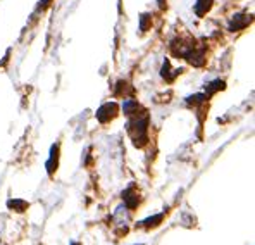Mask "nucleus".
<instances>
[{"instance_id":"obj_2","label":"nucleus","mask_w":255,"mask_h":245,"mask_svg":"<svg viewBox=\"0 0 255 245\" xmlns=\"http://www.w3.org/2000/svg\"><path fill=\"white\" fill-rule=\"evenodd\" d=\"M116 114H118V105L114 102H107L97 111V119L100 123H109L111 119L116 118Z\"/></svg>"},{"instance_id":"obj_13","label":"nucleus","mask_w":255,"mask_h":245,"mask_svg":"<svg viewBox=\"0 0 255 245\" xmlns=\"http://www.w3.org/2000/svg\"><path fill=\"white\" fill-rule=\"evenodd\" d=\"M150 26V16L148 14H141L140 16V29L141 31H147Z\"/></svg>"},{"instance_id":"obj_14","label":"nucleus","mask_w":255,"mask_h":245,"mask_svg":"<svg viewBox=\"0 0 255 245\" xmlns=\"http://www.w3.org/2000/svg\"><path fill=\"white\" fill-rule=\"evenodd\" d=\"M48 3H50V0H42V2H40V7H47Z\"/></svg>"},{"instance_id":"obj_11","label":"nucleus","mask_w":255,"mask_h":245,"mask_svg":"<svg viewBox=\"0 0 255 245\" xmlns=\"http://www.w3.org/2000/svg\"><path fill=\"white\" fill-rule=\"evenodd\" d=\"M219 88H224V81H221V80H216V81H212L211 85L207 86V95H212L216 90H219Z\"/></svg>"},{"instance_id":"obj_12","label":"nucleus","mask_w":255,"mask_h":245,"mask_svg":"<svg viewBox=\"0 0 255 245\" xmlns=\"http://www.w3.org/2000/svg\"><path fill=\"white\" fill-rule=\"evenodd\" d=\"M205 97H207V95H202V93H197V95H191V97H188V99H186V102H188V104H193V105H197V104L204 102Z\"/></svg>"},{"instance_id":"obj_1","label":"nucleus","mask_w":255,"mask_h":245,"mask_svg":"<svg viewBox=\"0 0 255 245\" xmlns=\"http://www.w3.org/2000/svg\"><path fill=\"white\" fill-rule=\"evenodd\" d=\"M148 116H141V118H134L128 123V131L131 133V138H133V143L136 147H143L148 140Z\"/></svg>"},{"instance_id":"obj_8","label":"nucleus","mask_w":255,"mask_h":245,"mask_svg":"<svg viewBox=\"0 0 255 245\" xmlns=\"http://www.w3.org/2000/svg\"><path fill=\"white\" fill-rule=\"evenodd\" d=\"M162 218H164V214L160 213V214H155V216H152V218H147V220H143L141 221V226H145V228H150V226H157L162 221Z\"/></svg>"},{"instance_id":"obj_9","label":"nucleus","mask_w":255,"mask_h":245,"mask_svg":"<svg viewBox=\"0 0 255 245\" xmlns=\"http://www.w3.org/2000/svg\"><path fill=\"white\" fill-rule=\"evenodd\" d=\"M162 78L166 81H172L174 80V74H171V66H169V61H164V66H162Z\"/></svg>"},{"instance_id":"obj_3","label":"nucleus","mask_w":255,"mask_h":245,"mask_svg":"<svg viewBox=\"0 0 255 245\" xmlns=\"http://www.w3.org/2000/svg\"><path fill=\"white\" fill-rule=\"evenodd\" d=\"M250 24V17L245 16V14H236L233 17V21H231L230 24V29L231 31H240V29L247 28V26Z\"/></svg>"},{"instance_id":"obj_15","label":"nucleus","mask_w":255,"mask_h":245,"mask_svg":"<svg viewBox=\"0 0 255 245\" xmlns=\"http://www.w3.org/2000/svg\"><path fill=\"white\" fill-rule=\"evenodd\" d=\"M164 5H166V3H164V0H159V7H160V9H164Z\"/></svg>"},{"instance_id":"obj_10","label":"nucleus","mask_w":255,"mask_h":245,"mask_svg":"<svg viewBox=\"0 0 255 245\" xmlns=\"http://www.w3.org/2000/svg\"><path fill=\"white\" fill-rule=\"evenodd\" d=\"M7 206L12 207V209H16V211H19V213L28 207V204H26L24 201H19V199H16V201H9V202H7Z\"/></svg>"},{"instance_id":"obj_7","label":"nucleus","mask_w":255,"mask_h":245,"mask_svg":"<svg viewBox=\"0 0 255 245\" xmlns=\"http://www.w3.org/2000/svg\"><path fill=\"white\" fill-rule=\"evenodd\" d=\"M138 102L136 100H133V99H128L125 100V104H123V111H125V114H134V112L138 111Z\"/></svg>"},{"instance_id":"obj_5","label":"nucleus","mask_w":255,"mask_h":245,"mask_svg":"<svg viewBox=\"0 0 255 245\" xmlns=\"http://www.w3.org/2000/svg\"><path fill=\"white\" fill-rule=\"evenodd\" d=\"M212 7V0H197V5H195V12L197 16H204L205 12H209Z\"/></svg>"},{"instance_id":"obj_6","label":"nucleus","mask_w":255,"mask_h":245,"mask_svg":"<svg viewBox=\"0 0 255 245\" xmlns=\"http://www.w3.org/2000/svg\"><path fill=\"white\" fill-rule=\"evenodd\" d=\"M57 152H59V147L57 145H54L50 149V159H48V163H47V171H48V175H52L54 173V164L57 166Z\"/></svg>"},{"instance_id":"obj_4","label":"nucleus","mask_w":255,"mask_h":245,"mask_svg":"<svg viewBox=\"0 0 255 245\" xmlns=\"http://www.w3.org/2000/svg\"><path fill=\"white\" fill-rule=\"evenodd\" d=\"M123 199H125V206L128 209H134L138 206V194L133 192V187H129L128 190L123 192Z\"/></svg>"}]
</instances>
